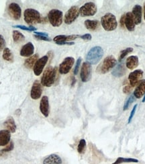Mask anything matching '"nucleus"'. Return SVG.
Returning a JSON list of instances; mask_svg holds the SVG:
<instances>
[{
  "mask_svg": "<svg viewBox=\"0 0 145 164\" xmlns=\"http://www.w3.org/2000/svg\"><path fill=\"white\" fill-rule=\"evenodd\" d=\"M57 73V67H48L44 70L43 74H42L40 81L41 84L43 86H45V87H50V86H52L54 83L55 80H56Z\"/></svg>",
  "mask_w": 145,
  "mask_h": 164,
  "instance_id": "nucleus-1",
  "label": "nucleus"
},
{
  "mask_svg": "<svg viewBox=\"0 0 145 164\" xmlns=\"http://www.w3.org/2000/svg\"><path fill=\"white\" fill-rule=\"evenodd\" d=\"M101 24L105 31H113L118 27L116 18L111 13H107L101 18Z\"/></svg>",
  "mask_w": 145,
  "mask_h": 164,
  "instance_id": "nucleus-2",
  "label": "nucleus"
},
{
  "mask_svg": "<svg viewBox=\"0 0 145 164\" xmlns=\"http://www.w3.org/2000/svg\"><path fill=\"white\" fill-rule=\"evenodd\" d=\"M103 56V49L101 46H96L89 51L86 56V60L89 64L96 65L100 61Z\"/></svg>",
  "mask_w": 145,
  "mask_h": 164,
  "instance_id": "nucleus-3",
  "label": "nucleus"
},
{
  "mask_svg": "<svg viewBox=\"0 0 145 164\" xmlns=\"http://www.w3.org/2000/svg\"><path fill=\"white\" fill-rule=\"evenodd\" d=\"M24 16L25 22L30 27L32 25L42 23V17H41L39 12L35 9H26L24 11Z\"/></svg>",
  "mask_w": 145,
  "mask_h": 164,
  "instance_id": "nucleus-4",
  "label": "nucleus"
},
{
  "mask_svg": "<svg viewBox=\"0 0 145 164\" xmlns=\"http://www.w3.org/2000/svg\"><path fill=\"white\" fill-rule=\"evenodd\" d=\"M117 61L114 56L110 55L106 57L99 66L97 68V72L101 73V74H105L108 73L111 70L116 66Z\"/></svg>",
  "mask_w": 145,
  "mask_h": 164,
  "instance_id": "nucleus-5",
  "label": "nucleus"
},
{
  "mask_svg": "<svg viewBox=\"0 0 145 164\" xmlns=\"http://www.w3.org/2000/svg\"><path fill=\"white\" fill-rule=\"evenodd\" d=\"M63 12L61 10L53 9L49 12L48 20L53 27H58L63 23Z\"/></svg>",
  "mask_w": 145,
  "mask_h": 164,
  "instance_id": "nucleus-6",
  "label": "nucleus"
},
{
  "mask_svg": "<svg viewBox=\"0 0 145 164\" xmlns=\"http://www.w3.org/2000/svg\"><path fill=\"white\" fill-rule=\"evenodd\" d=\"M97 11V6L93 2H87L79 8V14L82 17L94 16Z\"/></svg>",
  "mask_w": 145,
  "mask_h": 164,
  "instance_id": "nucleus-7",
  "label": "nucleus"
},
{
  "mask_svg": "<svg viewBox=\"0 0 145 164\" xmlns=\"http://www.w3.org/2000/svg\"><path fill=\"white\" fill-rule=\"evenodd\" d=\"M79 8L77 6H72L68 10L64 17V22L66 24L69 25L76 20L79 16Z\"/></svg>",
  "mask_w": 145,
  "mask_h": 164,
  "instance_id": "nucleus-8",
  "label": "nucleus"
},
{
  "mask_svg": "<svg viewBox=\"0 0 145 164\" xmlns=\"http://www.w3.org/2000/svg\"><path fill=\"white\" fill-rule=\"evenodd\" d=\"M74 63L75 59L73 57H66L60 64V65H59V73H60L61 74H67V73L71 71L72 65H74Z\"/></svg>",
  "mask_w": 145,
  "mask_h": 164,
  "instance_id": "nucleus-9",
  "label": "nucleus"
},
{
  "mask_svg": "<svg viewBox=\"0 0 145 164\" xmlns=\"http://www.w3.org/2000/svg\"><path fill=\"white\" fill-rule=\"evenodd\" d=\"M8 14L13 20H18L22 15V10L18 3H11L8 6Z\"/></svg>",
  "mask_w": 145,
  "mask_h": 164,
  "instance_id": "nucleus-10",
  "label": "nucleus"
},
{
  "mask_svg": "<svg viewBox=\"0 0 145 164\" xmlns=\"http://www.w3.org/2000/svg\"><path fill=\"white\" fill-rule=\"evenodd\" d=\"M49 61V56L48 55H45L42 57L41 58L38 59L36 63H35V66L33 67V70L34 73H35V75L36 76H39L41 73H42V71H43L45 65Z\"/></svg>",
  "mask_w": 145,
  "mask_h": 164,
  "instance_id": "nucleus-11",
  "label": "nucleus"
},
{
  "mask_svg": "<svg viewBox=\"0 0 145 164\" xmlns=\"http://www.w3.org/2000/svg\"><path fill=\"white\" fill-rule=\"evenodd\" d=\"M80 77L83 82H87L91 77V65L88 62H84L81 69Z\"/></svg>",
  "mask_w": 145,
  "mask_h": 164,
  "instance_id": "nucleus-12",
  "label": "nucleus"
},
{
  "mask_svg": "<svg viewBox=\"0 0 145 164\" xmlns=\"http://www.w3.org/2000/svg\"><path fill=\"white\" fill-rule=\"evenodd\" d=\"M143 71L141 70H136L133 72H131L129 75V84L132 87H135L137 85L140 80L143 78Z\"/></svg>",
  "mask_w": 145,
  "mask_h": 164,
  "instance_id": "nucleus-13",
  "label": "nucleus"
},
{
  "mask_svg": "<svg viewBox=\"0 0 145 164\" xmlns=\"http://www.w3.org/2000/svg\"><path fill=\"white\" fill-rule=\"evenodd\" d=\"M42 84L38 80H36L32 85L30 91V96L33 100H38L42 95Z\"/></svg>",
  "mask_w": 145,
  "mask_h": 164,
  "instance_id": "nucleus-14",
  "label": "nucleus"
},
{
  "mask_svg": "<svg viewBox=\"0 0 145 164\" xmlns=\"http://www.w3.org/2000/svg\"><path fill=\"white\" fill-rule=\"evenodd\" d=\"M49 108V102L47 96H43L40 102V110L41 113L43 114L45 117H48L50 112Z\"/></svg>",
  "mask_w": 145,
  "mask_h": 164,
  "instance_id": "nucleus-15",
  "label": "nucleus"
},
{
  "mask_svg": "<svg viewBox=\"0 0 145 164\" xmlns=\"http://www.w3.org/2000/svg\"><path fill=\"white\" fill-rule=\"evenodd\" d=\"M34 51H35V46L32 42H28L24 45L20 50V55L22 57H28L32 56Z\"/></svg>",
  "mask_w": 145,
  "mask_h": 164,
  "instance_id": "nucleus-16",
  "label": "nucleus"
},
{
  "mask_svg": "<svg viewBox=\"0 0 145 164\" xmlns=\"http://www.w3.org/2000/svg\"><path fill=\"white\" fill-rule=\"evenodd\" d=\"M145 95V80H140L139 83L136 85L134 92V96L140 99Z\"/></svg>",
  "mask_w": 145,
  "mask_h": 164,
  "instance_id": "nucleus-17",
  "label": "nucleus"
},
{
  "mask_svg": "<svg viewBox=\"0 0 145 164\" xmlns=\"http://www.w3.org/2000/svg\"><path fill=\"white\" fill-rule=\"evenodd\" d=\"M125 27L129 31H134L135 29V22L132 12H127L125 14Z\"/></svg>",
  "mask_w": 145,
  "mask_h": 164,
  "instance_id": "nucleus-18",
  "label": "nucleus"
},
{
  "mask_svg": "<svg viewBox=\"0 0 145 164\" xmlns=\"http://www.w3.org/2000/svg\"><path fill=\"white\" fill-rule=\"evenodd\" d=\"M132 14L133 15L135 24L138 25L142 22V7L140 5H136L134 6Z\"/></svg>",
  "mask_w": 145,
  "mask_h": 164,
  "instance_id": "nucleus-19",
  "label": "nucleus"
},
{
  "mask_svg": "<svg viewBox=\"0 0 145 164\" xmlns=\"http://www.w3.org/2000/svg\"><path fill=\"white\" fill-rule=\"evenodd\" d=\"M79 35H77V34H72V35H58L55 36L53 38V41L56 43H60L64 42H71V41H74L76 38H79Z\"/></svg>",
  "mask_w": 145,
  "mask_h": 164,
  "instance_id": "nucleus-20",
  "label": "nucleus"
},
{
  "mask_svg": "<svg viewBox=\"0 0 145 164\" xmlns=\"http://www.w3.org/2000/svg\"><path fill=\"white\" fill-rule=\"evenodd\" d=\"M11 133L8 130L0 131V146H5L10 143Z\"/></svg>",
  "mask_w": 145,
  "mask_h": 164,
  "instance_id": "nucleus-21",
  "label": "nucleus"
},
{
  "mask_svg": "<svg viewBox=\"0 0 145 164\" xmlns=\"http://www.w3.org/2000/svg\"><path fill=\"white\" fill-rule=\"evenodd\" d=\"M138 65V58L137 56L132 55L127 58L126 61V67L129 70H134Z\"/></svg>",
  "mask_w": 145,
  "mask_h": 164,
  "instance_id": "nucleus-22",
  "label": "nucleus"
},
{
  "mask_svg": "<svg viewBox=\"0 0 145 164\" xmlns=\"http://www.w3.org/2000/svg\"><path fill=\"white\" fill-rule=\"evenodd\" d=\"M43 164H62V159L57 154H51L44 159Z\"/></svg>",
  "mask_w": 145,
  "mask_h": 164,
  "instance_id": "nucleus-23",
  "label": "nucleus"
},
{
  "mask_svg": "<svg viewBox=\"0 0 145 164\" xmlns=\"http://www.w3.org/2000/svg\"><path fill=\"white\" fill-rule=\"evenodd\" d=\"M126 68L124 65V64L120 63H119L116 67L114 68V70L112 71V74L115 77H120L126 74Z\"/></svg>",
  "mask_w": 145,
  "mask_h": 164,
  "instance_id": "nucleus-24",
  "label": "nucleus"
},
{
  "mask_svg": "<svg viewBox=\"0 0 145 164\" xmlns=\"http://www.w3.org/2000/svg\"><path fill=\"white\" fill-rule=\"evenodd\" d=\"M84 24L86 28L91 31H95L100 27V22L98 20H87L85 21Z\"/></svg>",
  "mask_w": 145,
  "mask_h": 164,
  "instance_id": "nucleus-25",
  "label": "nucleus"
},
{
  "mask_svg": "<svg viewBox=\"0 0 145 164\" xmlns=\"http://www.w3.org/2000/svg\"><path fill=\"white\" fill-rule=\"evenodd\" d=\"M3 125L7 128V130L9 131L10 133H15L16 131V124L14 118L12 116H10L7 118L5 122L3 123Z\"/></svg>",
  "mask_w": 145,
  "mask_h": 164,
  "instance_id": "nucleus-26",
  "label": "nucleus"
},
{
  "mask_svg": "<svg viewBox=\"0 0 145 164\" xmlns=\"http://www.w3.org/2000/svg\"><path fill=\"white\" fill-rule=\"evenodd\" d=\"M38 57H39V56H38V54H35V55L31 56V57H30L28 59H26L25 61V63H24L25 67L29 69V70H30V69L34 67L35 63L38 60Z\"/></svg>",
  "mask_w": 145,
  "mask_h": 164,
  "instance_id": "nucleus-27",
  "label": "nucleus"
},
{
  "mask_svg": "<svg viewBox=\"0 0 145 164\" xmlns=\"http://www.w3.org/2000/svg\"><path fill=\"white\" fill-rule=\"evenodd\" d=\"M13 40L16 43L22 42L25 40V36L23 35L22 33H21L18 31H13Z\"/></svg>",
  "mask_w": 145,
  "mask_h": 164,
  "instance_id": "nucleus-28",
  "label": "nucleus"
},
{
  "mask_svg": "<svg viewBox=\"0 0 145 164\" xmlns=\"http://www.w3.org/2000/svg\"><path fill=\"white\" fill-rule=\"evenodd\" d=\"M3 59L5 60V61H9V62L14 61V56H13V54L12 53V52L10 49L5 48L3 49Z\"/></svg>",
  "mask_w": 145,
  "mask_h": 164,
  "instance_id": "nucleus-29",
  "label": "nucleus"
},
{
  "mask_svg": "<svg viewBox=\"0 0 145 164\" xmlns=\"http://www.w3.org/2000/svg\"><path fill=\"white\" fill-rule=\"evenodd\" d=\"M138 160L134 158H124V157H118L116 161L112 164H121L123 163H138Z\"/></svg>",
  "mask_w": 145,
  "mask_h": 164,
  "instance_id": "nucleus-30",
  "label": "nucleus"
},
{
  "mask_svg": "<svg viewBox=\"0 0 145 164\" xmlns=\"http://www.w3.org/2000/svg\"><path fill=\"white\" fill-rule=\"evenodd\" d=\"M133 51V49L132 48V47H129V48H126V49L122 51L120 56H119V58H118L119 62H121L122 60L124 59L125 57H126L128 55L132 53Z\"/></svg>",
  "mask_w": 145,
  "mask_h": 164,
  "instance_id": "nucleus-31",
  "label": "nucleus"
},
{
  "mask_svg": "<svg viewBox=\"0 0 145 164\" xmlns=\"http://www.w3.org/2000/svg\"><path fill=\"white\" fill-rule=\"evenodd\" d=\"M14 143H13L12 141H11L10 144L8 145L6 148H4L3 149H2L1 151H0V157L3 156V155H4V154H6V153H8L11 152V151H12L13 149H14Z\"/></svg>",
  "mask_w": 145,
  "mask_h": 164,
  "instance_id": "nucleus-32",
  "label": "nucleus"
},
{
  "mask_svg": "<svg viewBox=\"0 0 145 164\" xmlns=\"http://www.w3.org/2000/svg\"><path fill=\"white\" fill-rule=\"evenodd\" d=\"M85 148H86V141H85V139L80 140L79 143L77 147L78 152L79 153H83L85 152Z\"/></svg>",
  "mask_w": 145,
  "mask_h": 164,
  "instance_id": "nucleus-33",
  "label": "nucleus"
},
{
  "mask_svg": "<svg viewBox=\"0 0 145 164\" xmlns=\"http://www.w3.org/2000/svg\"><path fill=\"white\" fill-rule=\"evenodd\" d=\"M134 100H135V98H134V95H131V96H130V97L128 98V100H126V102L124 104V106L123 110H126L128 109H129L131 104L133 103Z\"/></svg>",
  "mask_w": 145,
  "mask_h": 164,
  "instance_id": "nucleus-34",
  "label": "nucleus"
},
{
  "mask_svg": "<svg viewBox=\"0 0 145 164\" xmlns=\"http://www.w3.org/2000/svg\"><path fill=\"white\" fill-rule=\"evenodd\" d=\"M13 28H20L21 30H23V31H29V32H31V31H35L36 30H37L35 27H25V26H20V25H18V26H14Z\"/></svg>",
  "mask_w": 145,
  "mask_h": 164,
  "instance_id": "nucleus-35",
  "label": "nucleus"
},
{
  "mask_svg": "<svg viewBox=\"0 0 145 164\" xmlns=\"http://www.w3.org/2000/svg\"><path fill=\"white\" fill-rule=\"evenodd\" d=\"M82 59L79 57L77 61L76 62V65H75V67L74 68V75H77L79 72V67H80V65H81V63H82Z\"/></svg>",
  "mask_w": 145,
  "mask_h": 164,
  "instance_id": "nucleus-36",
  "label": "nucleus"
},
{
  "mask_svg": "<svg viewBox=\"0 0 145 164\" xmlns=\"http://www.w3.org/2000/svg\"><path fill=\"white\" fill-rule=\"evenodd\" d=\"M6 45V43L5 39H4L3 36L0 34V51L5 49Z\"/></svg>",
  "mask_w": 145,
  "mask_h": 164,
  "instance_id": "nucleus-37",
  "label": "nucleus"
},
{
  "mask_svg": "<svg viewBox=\"0 0 145 164\" xmlns=\"http://www.w3.org/2000/svg\"><path fill=\"white\" fill-rule=\"evenodd\" d=\"M136 109H137V104H135L133 107V110H132V112L130 113V115L129 116V124L131 123L132 120H133V117H134V115L135 114V113H136Z\"/></svg>",
  "mask_w": 145,
  "mask_h": 164,
  "instance_id": "nucleus-38",
  "label": "nucleus"
},
{
  "mask_svg": "<svg viewBox=\"0 0 145 164\" xmlns=\"http://www.w3.org/2000/svg\"><path fill=\"white\" fill-rule=\"evenodd\" d=\"M36 39L40 41H50L51 39L49 36H38V35H34Z\"/></svg>",
  "mask_w": 145,
  "mask_h": 164,
  "instance_id": "nucleus-39",
  "label": "nucleus"
},
{
  "mask_svg": "<svg viewBox=\"0 0 145 164\" xmlns=\"http://www.w3.org/2000/svg\"><path fill=\"white\" fill-rule=\"evenodd\" d=\"M132 88H133V87H132V86L130 85V84H128L125 86L124 88L123 92L125 94H129L132 91Z\"/></svg>",
  "mask_w": 145,
  "mask_h": 164,
  "instance_id": "nucleus-40",
  "label": "nucleus"
},
{
  "mask_svg": "<svg viewBox=\"0 0 145 164\" xmlns=\"http://www.w3.org/2000/svg\"><path fill=\"white\" fill-rule=\"evenodd\" d=\"M80 38L85 41H90L92 37L90 34H83V35L80 36Z\"/></svg>",
  "mask_w": 145,
  "mask_h": 164,
  "instance_id": "nucleus-41",
  "label": "nucleus"
},
{
  "mask_svg": "<svg viewBox=\"0 0 145 164\" xmlns=\"http://www.w3.org/2000/svg\"><path fill=\"white\" fill-rule=\"evenodd\" d=\"M125 16H126L125 14H123L120 20V26H121V27L123 28H124V26H125Z\"/></svg>",
  "mask_w": 145,
  "mask_h": 164,
  "instance_id": "nucleus-42",
  "label": "nucleus"
},
{
  "mask_svg": "<svg viewBox=\"0 0 145 164\" xmlns=\"http://www.w3.org/2000/svg\"><path fill=\"white\" fill-rule=\"evenodd\" d=\"M56 44L58 45H72L75 44V42H60V43H56Z\"/></svg>",
  "mask_w": 145,
  "mask_h": 164,
  "instance_id": "nucleus-43",
  "label": "nucleus"
},
{
  "mask_svg": "<svg viewBox=\"0 0 145 164\" xmlns=\"http://www.w3.org/2000/svg\"><path fill=\"white\" fill-rule=\"evenodd\" d=\"M35 35L38 36H49V34L46 32H35Z\"/></svg>",
  "mask_w": 145,
  "mask_h": 164,
  "instance_id": "nucleus-44",
  "label": "nucleus"
},
{
  "mask_svg": "<svg viewBox=\"0 0 145 164\" xmlns=\"http://www.w3.org/2000/svg\"><path fill=\"white\" fill-rule=\"evenodd\" d=\"M144 18L145 20V3H144Z\"/></svg>",
  "mask_w": 145,
  "mask_h": 164,
  "instance_id": "nucleus-45",
  "label": "nucleus"
},
{
  "mask_svg": "<svg viewBox=\"0 0 145 164\" xmlns=\"http://www.w3.org/2000/svg\"><path fill=\"white\" fill-rule=\"evenodd\" d=\"M143 102H145V95L144 96V98L143 99Z\"/></svg>",
  "mask_w": 145,
  "mask_h": 164,
  "instance_id": "nucleus-46",
  "label": "nucleus"
}]
</instances>
